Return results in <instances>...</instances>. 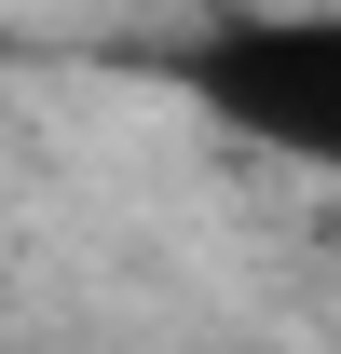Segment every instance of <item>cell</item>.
I'll return each instance as SVG.
<instances>
[{
  "label": "cell",
  "instance_id": "cell-1",
  "mask_svg": "<svg viewBox=\"0 0 341 354\" xmlns=\"http://www.w3.org/2000/svg\"><path fill=\"white\" fill-rule=\"evenodd\" d=\"M164 95L205 109L232 150H273L300 177H341V0H246L164 41Z\"/></svg>",
  "mask_w": 341,
  "mask_h": 354
}]
</instances>
